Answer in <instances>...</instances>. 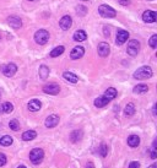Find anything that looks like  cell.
<instances>
[{
  "mask_svg": "<svg viewBox=\"0 0 157 168\" xmlns=\"http://www.w3.org/2000/svg\"><path fill=\"white\" fill-rule=\"evenodd\" d=\"M85 168H95V166H93V163L92 162H89L87 164H86V167Z\"/></svg>",
  "mask_w": 157,
  "mask_h": 168,
  "instance_id": "obj_37",
  "label": "cell"
},
{
  "mask_svg": "<svg viewBox=\"0 0 157 168\" xmlns=\"http://www.w3.org/2000/svg\"><path fill=\"white\" fill-rule=\"evenodd\" d=\"M156 17H157V14L152 10H146L144 14H142V20L147 24H152L156 21Z\"/></svg>",
  "mask_w": 157,
  "mask_h": 168,
  "instance_id": "obj_12",
  "label": "cell"
},
{
  "mask_svg": "<svg viewBox=\"0 0 157 168\" xmlns=\"http://www.w3.org/2000/svg\"><path fill=\"white\" fill-rule=\"evenodd\" d=\"M98 152H100V155H101L102 157H106V156H107V153H108V146H107L104 142H103V144H101Z\"/></svg>",
  "mask_w": 157,
  "mask_h": 168,
  "instance_id": "obj_30",
  "label": "cell"
},
{
  "mask_svg": "<svg viewBox=\"0 0 157 168\" xmlns=\"http://www.w3.org/2000/svg\"><path fill=\"white\" fill-rule=\"evenodd\" d=\"M48 39H49V32L46 30H38L35 33V41L41 46L46 44L48 42Z\"/></svg>",
  "mask_w": 157,
  "mask_h": 168,
  "instance_id": "obj_4",
  "label": "cell"
},
{
  "mask_svg": "<svg viewBox=\"0 0 157 168\" xmlns=\"http://www.w3.org/2000/svg\"><path fill=\"white\" fill-rule=\"evenodd\" d=\"M36 136H37V133H36L35 130H27V131H25V133L22 134V140H25V141H31V140L36 139Z\"/></svg>",
  "mask_w": 157,
  "mask_h": 168,
  "instance_id": "obj_20",
  "label": "cell"
},
{
  "mask_svg": "<svg viewBox=\"0 0 157 168\" xmlns=\"http://www.w3.org/2000/svg\"><path fill=\"white\" fill-rule=\"evenodd\" d=\"M59 25H60L61 30H64V31H68V30L71 27V25H72V19H71L69 15H65V16H63V17L60 19V21H59Z\"/></svg>",
  "mask_w": 157,
  "mask_h": 168,
  "instance_id": "obj_11",
  "label": "cell"
},
{
  "mask_svg": "<svg viewBox=\"0 0 157 168\" xmlns=\"http://www.w3.org/2000/svg\"><path fill=\"white\" fill-rule=\"evenodd\" d=\"M108 101H112V100H114L115 97H117V90L114 89V87H109L106 92H104V95H103Z\"/></svg>",
  "mask_w": 157,
  "mask_h": 168,
  "instance_id": "obj_21",
  "label": "cell"
},
{
  "mask_svg": "<svg viewBox=\"0 0 157 168\" xmlns=\"http://www.w3.org/2000/svg\"><path fill=\"white\" fill-rule=\"evenodd\" d=\"M63 77H64L66 81L71 82V83H76V82L78 81V77H77L74 72H70V71H65V72L63 74Z\"/></svg>",
  "mask_w": 157,
  "mask_h": 168,
  "instance_id": "obj_17",
  "label": "cell"
},
{
  "mask_svg": "<svg viewBox=\"0 0 157 168\" xmlns=\"http://www.w3.org/2000/svg\"><path fill=\"white\" fill-rule=\"evenodd\" d=\"M148 2H152V0H148Z\"/></svg>",
  "mask_w": 157,
  "mask_h": 168,
  "instance_id": "obj_43",
  "label": "cell"
},
{
  "mask_svg": "<svg viewBox=\"0 0 157 168\" xmlns=\"http://www.w3.org/2000/svg\"><path fill=\"white\" fill-rule=\"evenodd\" d=\"M98 13H100V15L102 17H106V19L115 17V15H117V13H115V10L113 8H111L108 5H104V4L98 8Z\"/></svg>",
  "mask_w": 157,
  "mask_h": 168,
  "instance_id": "obj_3",
  "label": "cell"
},
{
  "mask_svg": "<svg viewBox=\"0 0 157 168\" xmlns=\"http://www.w3.org/2000/svg\"><path fill=\"white\" fill-rule=\"evenodd\" d=\"M44 158V151L42 148H33L30 152V159L33 164H39Z\"/></svg>",
  "mask_w": 157,
  "mask_h": 168,
  "instance_id": "obj_2",
  "label": "cell"
},
{
  "mask_svg": "<svg viewBox=\"0 0 157 168\" xmlns=\"http://www.w3.org/2000/svg\"><path fill=\"white\" fill-rule=\"evenodd\" d=\"M108 103H109V101H108L104 96H101V97H98V98L95 100V106H96L97 108H102V107L107 106Z\"/></svg>",
  "mask_w": 157,
  "mask_h": 168,
  "instance_id": "obj_22",
  "label": "cell"
},
{
  "mask_svg": "<svg viewBox=\"0 0 157 168\" xmlns=\"http://www.w3.org/2000/svg\"><path fill=\"white\" fill-rule=\"evenodd\" d=\"M128 38H129V32L124 31V30H119L117 32V41H115V43L118 46H122V44H124L128 41Z\"/></svg>",
  "mask_w": 157,
  "mask_h": 168,
  "instance_id": "obj_9",
  "label": "cell"
},
{
  "mask_svg": "<svg viewBox=\"0 0 157 168\" xmlns=\"http://www.w3.org/2000/svg\"><path fill=\"white\" fill-rule=\"evenodd\" d=\"M41 107H42V103H41V101H38V100H32V101H30V103H28V109H30L31 112H37V111L41 109Z\"/></svg>",
  "mask_w": 157,
  "mask_h": 168,
  "instance_id": "obj_18",
  "label": "cell"
},
{
  "mask_svg": "<svg viewBox=\"0 0 157 168\" xmlns=\"http://www.w3.org/2000/svg\"><path fill=\"white\" fill-rule=\"evenodd\" d=\"M98 55L100 57H102V58H106V57H108V54H109V52H111V48H109V44L108 43H106V42H101L100 44H98Z\"/></svg>",
  "mask_w": 157,
  "mask_h": 168,
  "instance_id": "obj_10",
  "label": "cell"
},
{
  "mask_svg": "<svg viewBox=\"0 0 157 168\" xmlns=\"http://www.w3.org/2000/svg\"><path fill=\"white\" fill-rule=\"evenodd\" d=\"M60 91V87L57 83H47V85L43 87V92L48 93V95H58Z\"/></svg>",
  "mask_w": 157,
  "mask_h": 168,
  "instance_id": "obj_7",
  "label": "cell"
},
{
  "mask_svg": "<svg viewBox=\"0 0 157 168\" xmlns=\"http://www.w3.org/2000/svg\"><path fill=\"white\" fill-rule=\"evenodd\" d=\"M124 114L126 117H131V115L135 114V106H134V103H128L126 104V107L124 109Z\"/></svg>",
  "mask_w": 157,
  "mask_h": 168,
  "instance_id": "obj_24",
  "label": "cell"
},
{
  "mask_svg": "<svg viewBox=\"0 0 157 168\" xmlns=\"http://www.w3.org/2000/svg\"><path fill=\"white\" fill-rule=\"evenodd\" d=\"M0 111H2L3 113H11L14 111V106L10 102H5V103H3L2 106H0Z\"/></svg>",
  "mask_w": 157,
  "mask_h": 168,
  "instance_id": "obj_23",
  "label": "cell"
},
{
  "mask_svg": "<svg viewBox=\"0 0 157 168\" xmlns=\"http://www.w3.org/2000/svg\"><path fill=\"white\" fill-rule=\"evenodd\" d=\"M148 44H150V47H151V48H153V49L157 47V35H153V36L150 38Z\"/></svg>",
  "mask_w": 157,
  "mask_h": 168,
  "instance_id": "obj_32",
  "label": "cell"
},
{
  "mask_svg": "<svg viewBox=\"0 0 157 168\" xmlns=\"http://www.w3.org/2000/svg\"><path fill=\"white\" fill-rule=\"evenodd\" d=\"M82 136H84L82 130H74V131L70 134V140H71L72 142H78V141L82 139Z\"/></svg>",
  "mask_w": 157,
  "mask_h": 168,
  "instance_id": "obj_16",
  "label": "cell"
},
{
  "mask_svg": "<svg viewBox=\"0 0 157 168\" xmlns=\"http://www.w3.org/2000/svg\"><path fill=\"white\" fill-rule=\"evenodd\" d=\"M82 2H87V0H82Z\"/></svg>",
  "mask_w": 157,
  "mask_h": 168,
  "instance_id": "obj_42",
  "label": "cell"
},
{
  "mask_svg": "<svg viewBox=\"0 0 157 168\" xmlns=\"http://www.w3.org/2000/svg\"><path fill=\"white\" fill-rule=\"evenodd\" d=\"M17 168H27V167H25V166H19Z\"/></svg>",
  "mask_w": 157,
  "mask_h": 168,
  "instance_id": "obj_40",
  "label": "cell"
},
{
  "mask_svg": "<svg viewBox=\"0 0 157 168\" xmlns=\"http://www.w3.org/2000/svg\"><path fill=\"white\" fill-rule=\"evenodd\" d=\"M64 50H65V48L63 47V46H59V47H55L52 52H50V57L52 58H57V57H59V55H61L63 53H64Z\"/></svg>",
  "mask_w": 157,
  "mask_h": 168,
  "instance_id": "obj_25",
  "label": "cell"
},
{
  "mask_svg": "<svg viewBox=\"0 0 157 168\" xmlns=\"http://www.w3.org/2000/svg\"><path fill=\"white\" fill-rule=\"evenodd\" d=\"M151 158H152V159H156V158H157V152H156L155 148H152V151H151Z\"/></svg>",
  "mask_w": 157,
  "mask_h": 168,
  "instance_id": "obj_35",
  "label": "cell"
},
{
  "mask_svg": "<svg viewBox=\"0 0 157 168\" xmlns=\"http://www.w3.org/2000/svg\"><path fill=\"white\" fill-rule=\"evenodd\" d=\"M152 69L150 66H141L134 72V77L136 80H146L152 76Z\"/></svg>",
  "mask_w": 157,
  "mask_h": 168,
  "instance_id": "obj_1",
  "label": "cell"
},
{
  "mask_svg": "<svg viewBox=\"0 0 157 168\" xmlns=\"http://www.w3.org/2000/svg\"><path fill=\"white\" fill-rule=\"evenodd\" d=\"M119 3H120L122 5H124V6H126V5L130 4V0H119Z\"/></svg>",
  "mask_w": 157,
  "mask_h": 168,
  "instance_id": "obj_36",
  "label": "cell"
},
{
  "mask_svg": "<svg viewBox=\"0 0 157 168\" xmlns=\"http://www.w3.org/2000/svg\"><path fill=\"white\" fill-rule=\"evenodd\" d=\"M48 76H49V68L46 66V65H42L39 68V77L42 80H46Z\"/></svg>",
  "mask_w": 157,
  "mask_h": 168,
  "instance_id": "obj_26",
  "label": "cell"
},
{
  "mask_svg": "<svg viewBox=\"0 0 157 168\" xmlns=\"http://www.w3.org/2000/svg\"><path fill=\"white\" fill-rule=\"evenodd\" d=\"M76 11H77V14L80 15V16H85L86 13H87V8L84 6V5H78V6L76 8Z\"/></svg>",
  "mask_w": 157,
  "mask_h": 168,
  "instance_id": "obj_31",
  "label": "cell"
},
{
  "mask_svg": "<svg viewBox=\"0 0 157 168\" xmlns=\"http://www.w3.org/2000/svg\"><path fill=\"white\" fill-rule=\"evenodd\" d=\"M2 70H3V72H4L5 76H8V77H13V76L16 74V71H17V66H16L14 63H10V64L3 66Z\"/></svg>",
  "mask_w": 157,
  "mask_h": 168,
  "instance_id": "obj_6",
  "label": "cell"
},
{
  "mask_svg": "<svg viewBox=\"0 0 157 168\" xmlns=\"http://www.w3.org/2000/svg\"><path fill=\"white\" fill-rule=\"evenodd\" d=\"M84 54H85V49H84V47L77 46V47H75V48L71 50V53H70V58H71L72 60H76V59L82 58Z\"/></svg>",
  "mask_w": 157,
  "mask_h": 168,
  "instance_id": "obj_8",
  "label": "cell"
},
{
  "mask_svg": "<svg viewBox=\"0 0 157 168\" xmlns=\"http://www.w3.org/2000/svg\"><path fill=\"white\" fill-rule=\"evenodd\" d=\"M13 144V137L9 136V135H4L2 139H0V145L2 146H10Z\"/></svg>",
  "mask_w": 157,
  "mask_h": 168,
  "instance_id": "obj_28",
  "label": "cell"
},
{
  "mask_svg": "<svg viewBox=\"0 0 157 168\" xmlns=\"http://www.w3.org/2000/svg\"><path fill=\"white\" fill-rule=\"evenodd\" d=\"M148 168H157V164H156V163H152V164H151Z\"/></svg>",
  "mask_w": 157,
  "mask_h": 168,
  "instance_id": "obj_38",
  "label": "cell"
},
{
  "mask_svg": "<svg viewBox=\"0 0 157 168\" xmlns=\"http://www.w3.org/2000/svg\"><path fill=\"white\" fill-rule=\"evenodd\" d=\"M8 24H9L13 28H20V27L22 26V21H21V19L17 17V16H10V17H8Z\"/></svg>",
  "mask_w": 157,
  "mask_h": 168,
  "instance_id": "obj_14",
  "label": "cell"
},
{
  "mask_svg": "<svg viewBox=\"0 0 157 168\" xmlns=\"http://www.w3.org/2000/svg\"><path fill=\"white\" fill-rule=\"evenodd\" d=\"M72 38H74V41H76V42H82V41H85V39L87 38V35H86V32H85L84 30H78V31H76V32L74 33Z\"/></svg>",
  "mask_w": 157,
  "mask_h": 168,
  "instance_id": "obj_15",
  "label": "cell"
},
{
  "mask_svg": "<svg viewBox=\"0 0 157 168\" xmlns=\"http://www.w3.org/2000/svg\"><path fill=\"white\" fill-rule=\"evenodd\" d=\"M140 50V42L136 41V39H131L129 43H128V48H126V52L130 57H136L137 53Z\"/></svg>",
  "mask_w": 157,
  "mask_h": 168,
  "instance_id": "obj_5",
  "label": "cell"
},
{
  "mask_svg": "<svg viewBox=\"0 0 157 168\" xmlns=\"http://www.w3.org/2000/svg\"><path fill=\"white\" fill-rule=\"evenodd\" d=\"M140 144V137L137 135H130L128 137V145L130 147H137Z\"/></svg>",
  "mask_w": 157,
  "mask_h": 168,
  "instance_id": "obj_19",
  "label": "cell"
},
{
  "mask_svg": "<svg viewBox=\"0 0 157 168\" xmlns=\"http://www.w3.org/2000/svg\"><path fill=\"white\" fill-rule=\"evenodd\" d=\"M59 117L57 115V114H52V115H49L47 119H46V126L47 128H54V126H57L58 124H59Z\"/></svg>",
  "mask_w": 157,
  "mask_h": 168,
  "instance_id": "obj_13",
  "label": "cell"
},
{
  "mask_svg": "<svg viewBox=\"0 0 157 168\" xmlns=\"http://www.w3.org/2000/svg\"><path fill=\"white\" fill-rule=\"evenodd\" d=\"M28 2H35V0H28Z\"/></svg>",
  "mask_w": 157,
  "mask_h": 168,
  "instance_id": "obj_41",
  "label": "cell"
},
{
  "mask_svg": "<svg viewBox=\"0 0 157 168\" xmlns=\"http://www.w3.org/2000/svg\"><path fill=\"white\" fill-rule=\"evenodd\" d=\"M6 162H8V159H6V156H5L4 153H0V167L5 166V164H6Z\"/></svg>",
  "mask_w": 157,
  "mask_h": 168,
  "instance_id": "obj_33",
  "label": "cell"
},
{
  "mask_svg": "<svg viewBox=\"0 0 157 168\" xmlns=\"http://www.w3.org/2000/svg\"><path fill=\"white\" fill-rule=\"evenodd\" d=\"M133 91H134V93H145V92L148 91V86L144 85V83H140V85H137V86L134 87Z\"/></svg>",
  "mask_w": 157,
  "mask_h": 168,
  "instance_id": "obj_27",
  "label": "cell"
},
{
  "mask_svg": "<svg viewBox=\"0 0 157 168\" xmlns=\"http://www.w3.org/2000/svg\"><path fill=\"white\" fill-rule=\"evenodd\" d=\"M129 168H140V163H139V162H135V161H133V162H130V164H129Z\"/></svg>",
  "mask_w": 157,
  "mask_h": 168,
  "instance_id": "obj_34",
  "label": "cell"
},
{
  "mask_svg": "<svg viewBox=\"0 0 157 168\" xmlns=\"http://www.w3.org/2000/svg\"><path fill=\"white\" fill-rule=\"evenodd\" d=\"M153 115H156V106H153Z\"/></svg>",
  "mask_w": 157,
  "mask_h": 168,
  "instance_id": "obj_39",
  "label": "cell"
},
{
  "mask_svg": "<svg viewBox=\"0 0 157 168\" xmlns=\"http://www.w3.org/2000/svg\"><path fill=\"white\" fill-rule=\"evenodd\" d=\"M9 126H10V129H11V130H14V131H17V130L20 129V123H19L16 119H13V120H10V123H9Z\"/></svg>",
  "mask_w": 157,
  "mask_h": 168,
  "instance_id": "obj_29",
  "label": "cell"
}]
</instances>
